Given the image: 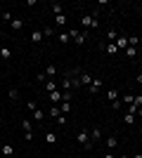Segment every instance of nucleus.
<instances>
[{"instance_id": "obj_1", "label": "nucleus", "mask_w": 142, "mask_h": 158, "mask_svg": "<svg viewBox=\"0 0 142 158\" xmlns=\"http://www.w3.org/2000/svg\"><path fill=\"white\" fill-rule=\"evenodd\" d=\"M76 142L85 149V151H90L93 149V142H90V132H88V127H81L78 130V135H76Z\"/></svg>"}, {"instance_id": "obj_2", "label": "nucleus", "mask_w": 142, "mask_h": 158, "mask_svg": "<svg viewBox=\"0 0 142 158\" xmlns=\"http://www.w3.org/2000/svg\"><path fill=\"white\" fill-rule=\"evenodd\" d=\"M47 116H50V118L54 120V123H57V125H64V123H67V116H64V113L59 111V106H50V111H47Z\"/></svg>"}, {"instance_id": "obj_3", "label": "nucleus", "mask_w": 142, "mask_h": 158, "mask_svg": "<svg viewBox=\"0 0 142 158\" xmlns=\"http://www.w3.org/2000/svg\"><path fill=\"white\" fill-rule=\"evenodd\" d=\"M81 26H85V28H97V26H100V21H97V17L83 14V17H81Z\"/></svg>"}, {"instance_id": "obj_4", "label": "nucleus", "mask_w": 142, "mask_h": 158, "mask_svg": "<svg viewBox=\"0 0 142 158\" xmlns=\"http://www.w3.org/2000/svg\"><path fill=\"white\" fill-rule=\"evenodd\" d=\"M102 85H104V80L102 78H93V83H90V94H100V90H102Z\"/></svg>"}, {"instance_id": "obj_5", "label": "nucleus", "mask_w": 142, "mask_h": 158, "mask_svg": "<svg viewBox=\"0 0 142 158\" xmlns=\"http://www.w3.org/2000/svg\"><path fill=\"white\" fill-rule=\"evenodd\" d=\"M43 40H45V35H43V28H36V31L31 33V43H33V45H41Z\"/></svg>"}, {"instance_id": "obj_6", "label": "nucleus", "mask_w": 142, "mask_h": 158, "mask_svg": "<svg viewBox=\"0 0 142 158\" xmlns=\"http://www.w3.org/2000/svg\"><path fill=\"white\" fill-rule=\"evenodd\" d=\"M59 83H54V78H50V80H45V92L50 94V92H54V90H59Z\"/></svg>"}, {"instance_id": "obj_7", "label": "nucleus", "mask_w": 142, "mask_h": 158, "mask_svg": "<svg viewBox=\"0 0 142 158\" xmlns=\"http://www.w3.org/2000/svg\"><path fill=\"white\" fill-rule=\"evenodd\" d=\"M116 47H118V50H126V47H128V38H126V35H118V38H116V43H114Z\"/></svg>"}, {"instance_id": "obj_8", "label": "nucleus", "mask_w": 142, "mask_h": 158, "mask_svg": "<svg viewBox=\"0 0 142 158\" xmlns=\"http://www.w3.org/2000/svg\"><path fill=\"white\" fill-rule=\"evenodd\" d=\"M78 80H81V85H90V83H93L90 73H85V71H81V73H78Z\"/></svg>"}, {"instance_id": "obj_9", "label": "nucleus", "mask_w": 142, "mask_h": 158, "mask_svg": "<svg viewBox=\"0 0 142 158\" xmlns=\"http://www.w3.org/2000/svg\"><path fill=\"white\" fill-rule=\"evenodd\" d=\"M10 57H12V50H10V47H0V59L7 61Z\"/></svg>"}, {"instance_id": "obj_10", "label": "nucleus", "mask_w": 142, "mask_h": 158, "mask_svg": "<svg viewBox=\"0 0 142 158\" xmlns=\"http://www.w3.org/2000/svg\"><path fill=\"white\" fill-rule=\"evenodd\" d=\"M90 142H97V139H102V127H93V132H90Z\"/></svg>"}, {"instance_id": "obj_11", "label": "nucleus", "mask_w": 142, "mask_h": 158, "mask_svg": "<svg viewBox=\"0 0 142 158\" xmlns=\"http://www.w3.org/2000/svg\"><path fill=\"white\" fill-rule=\"evenodd\" d=\"M62 97H64V92H62V90H54V92H50V102H62Z\"/></svg>"}, {"instance_id": "obj_12", "label": "nucleus", "mask_w": 142, "mask_h": 158, "mask_svg": "<svg viewBox=\"0 0 142 158\" xmlns=\"http://www.w3.org/2000/svg\"><path fill=\"white\" fill-rule=\"evenodd\" d=\"M107 97H109V102H111V104H114V102H118V90H116V87H111Z\"/></svg>"}, {"instance_id": "obj_13", "label": "nucleus", "mask_w": 142, "mask_h": 158, "mask_svg": "<svg viewBox=\"0 0 142 158\" xmlns=\"http://www.w3.org/2000/svg\"><path fill=\"white\" fill-rule=\"evenodd\" d=\"M59 111L64 113V116H67V113H71V102H62V104H59Z\"/></svg>"}, {"instance_id": "obj_14", "label": "nucleus", "mask_w": 142, "mask_h": 158, "mask_svg": "<svg viewBox=\"0 0 142 158\" xmlns=\"http://www.w3.org/2000/svg\"><path fill=\"white\" fill-rule=\"evenodd\" d=\"M10 26H12L14 31H21V28H24V21H21V19H12V21H10Z\"/></svg>"}, {"instance_id": "obj_15", "label": "nucleus", "mask_w": 142, "mask_h": 158, "mask_svg": "<svg viewBox=\"0 0 142 158\" xmlns=\"http://www.w3.org/2000/svg\"><path fill=\"white\" fill-rule=\"evenodd\" d=\"M67 21H69V17H67V14H59V17H54V24H57V26H64Z\"/></svg>"}, {"instance_id": "obj_16", "label": "nucleus", "mask_w": 142, "mask_h": 158, "mask_svg": "<svg viewBox=\"0 0 142 158\" xmlns=\"http://www.w3.org/2000/svg\"><path fill=\"white\" fill-rule=\"evenodd\" d=\"M126 57H128V59H135L137 57V47H126Z\"/></svg>"}, {"instance_id": "obj_17", "label": "nucleus", "mask_w": 142, "mask_h": 158, "mask_svg": "<svg viewBox=\"0 0 142 158\" xmlns=\"http://www.w3.org/2000/svg\"><path fill=\"white\" fill-rule=\"evenodd\" d=\"M45 142L47 144H57V135L54 132H45Z\"/></svg>"}, {"instance_id": "obj_18", "label": "nucleus", "mask_w": 142, "mask_h": 158, "mask_svg": "<svg viewBox=\"0 0 142 158\" xmlns=\"http://www.w3.org/2000/svg\"><path fill=\"white\" fill-rule=\"evenodd\" d=\"M52 12H54V17H59V14H64V7L59 2H52Z\"/></svg>"}, {"instance_id": "obj_19", "label": "nucleus", "mask_w": 142, "mask_h": 158, "mask_svg": "<svg viewBox=\"0 0 142 158\" xmlns=\"http://www.w3.org/2000/svg\"><path fill=\"white\" fill-rule=\"evenodd\" d=\"M45 76H50V78H54V76H57V66H54V64H50V66H47V69H45Z\"/></svg>"}, {"instance_id": "obj_20", "label": "nucleus", "mask_w": 142, "mask_h": 158, "mask_svg": "<svg viewBox=\"0 0 142 158\" xmlns=\"http://www.w3.org/2000/svg\"><path fill=\"white\" fill-rule=\"evenodd\" d=\"M104 142H107L109 151H111V149H116V146H118V139H116V137H109V139H104Z\"/></svg>"}, {"instance_id": "obj_21", "label": "nucleus", "mask_w": 142, "mask_h": 158, "mask_svg": "<svg viewBox=\"0 0 142 158\" xmlns=\"http://www.w3.org/2000/svg\"><path fill=\"white\" fill-rule=\"evenodd\" d=\"M140 45V38H137V35H130L128 38V47H137Z\"/></svg>"}, {"instance_id": "obj_22", "label": "nucleus", "mask_w": 142, "mask_h": 158, "mask_svg": "<svg viewBox=\"0 0 142 158\" xmlns=\"http://www.w3.org/2000/svg\"><path fill=\"white\" fill-rule=\"evenodd\" d=\"M74 43H76V45H83V43H85V31H81V33H78Z\"/></svg>"}, {"instance_id": "obj_23", "label": "nucleus", "mask_w": 142, "mask_h": 158, "mask_svg": "<svg viewBox=\"0 0 142 158\" xmlns=\"http://www.w3.org/2000/svg\"><path fill=\"white\" fill-rule=\"evenodd\" d=\"M57 40H59V43H64V45H67V43H71L69 33H59V35H57Z\"/></svg>"}, {"instance_id": "obj_24", "label": "nucleus", "mask_w": 142, "mask_h": 158, "mask_svg": "<svg viewBox=\"0 0 142 158\" xmlns=\"http://www.w3.org/2000/svg\"><path fill=\"white\" fill-rule=\"evenodd\" d=\"M12 153H14L12 146H10V144H2V156H12Z\"/></svg>"}, {"instance_id": "obj_25", "label": "nucleus", "mask_w": 142, "mask_h": 158, "mask_svg": "<svg viewBox=\"0 0 142 158\" xmlns=\"http://www.w3.org/2000/svg\"><path fill=\"white\" fill-rule=\"evenodd\" d=\"M104 50H107V54H116V52H118V47H116L114 43H109V45L104 47Z\"/></svg>"}, {"instance_id": "obj_26", "label": "nucleus", "mask_w": 142, "mask_h": 158, "mask_svg": "<svg viewBox=\"0 0 142 158\" xmlns=\"http://www.w3.org/2000/svg\"><path fill=\"white\" fill-rule=\"evenodd\" d=\"M33 118L36 120H43V118H45V111H43V109H36V111H33Z\"/></svg>"}, {"instance_id": "obj_27", "label": "nucleus", "mask_w": 142, "mask_h": 158, "mask_svg": "<svg viewBox=\"0 0 142 158\" xmlns=\"http://www.w3.org/2000/svg\"><path fill=\"white\" fill-rule=\"evenodd\" d=\"M43 35H45V38H52V35H54V28H52V26L43 28Z\"/></svg>"}, {"instance_id": "obj_28", "label": "nucleus", "mask_w": 142, "mask_h": 158, "mask_svg": "<svg viewBox=\"0 0 142 158\" xmlns=\"http://www.w3.org/2000/svg\"><path fill=\"white\" fill-rule=\"evenodd\" d=\"M10 99H19V90H17V87H10Z\"/></svg>"}, {"instance_id": "obj_29", "label": "nucleus", "mask_w": 142, "mask_h": 158, "mask_svg": "<svg viewBox=\"0 0 142 158\" xmlns=\"http://www.w3.org/2000/svg\"><path fill=\"white\" fill-rule=\"evenodd\" d=\"M123 120H126L128 125H133V123H135V116H133V113H126V116H123Z\"/></svg>"}, {"instance_id": "obj_30", "label": "nucleus", "mask_w": 142, "mask_h": 158, "mask_svg": "<svg viewBox=\"0 0 142 158\" xmlns=\"http://www.w3.org/2000/svg\"><path fill=\"white\" fill-rule=\"evenodd\" d=\"M107 38H109V43H116V38H118V33L109 28V35H107Z\"/></svg>"}, {"instance_id": "obj_31", "label": "nucleus", "mask_w": 142, "mask_h": 158, "mask_svg": "<svg viewBox=\"0 0 142 158\" xmlns=\"http://www.w3.org/2000/svg\"><path fill=\"white\" fill-rule=\"evenodd\" d=\"M21 127H24V132H33L31 130V120H21Z\"/></svg>"}, {"instance_id": "obj_32", "label": "nucleus", "mask_w": 142, "mask_h": 158, "mask_svg": "<svg viewBox=\"0 0 142 158\" xmlns=\"http://www.w3.org/2000/svg\"><path fill=\"white\" fill-rule=\"evenodd\" d=\"M133 104H135V106H140V109H142V94H135V99H133Z\"/></svg>"}, {"instance_id": "obj_33", "label": "nucleus", "mask_w": 142, "mask_h": 158, "mask_svg": "<svg viewBox=\"0 0 142 158\" xmlns=\"http://www.w3.org/2000/svg\"><path fill=\"white\" fill-rule=\"evenodd\" d=\"M78 33H81L78 28H71V31H69V38H71V40H76V35H78Z\"/></svg>"}, {"instance_id": "obj_34", "label": "nucleus", "mask_w": 142, "mask_h": 158, "mask_svg": "<svg viewBox=\"0 0 142 158\" xmlns=\"http://www.w3.org/2000/svg\"><path fill=\"white\" fill-rule=\"evenodd\" d=\"M0 17H2V19H5V21H12V14L7 12V10H5V12H2V14H0Z\"/></svg>"}, {"instance_id": "obj_35", "label": "nucleus", "mask_w": 142, "mask_h": 158, "mask_svg": "<svg viewBox=\"0 0 142 158\" xmlns=\"http://www.w3.org/2000/svg\"><path fill=\"white\" fill-rule=\"evenodd\" d=\"M36 80H38V83H45L47 76H45V73H38V76H36Z\"/></svg>"}, {"instance_id": "obj_36", "label": "nucleus", "mask_w": 142, "mask_h": 158, "mask_svg": "<svg viewBox=\"0 0 142 158\" xmlns=\"http://www.w3.org/2000/svg\"><path fill=\"white\" fill-rule=\"evenodd\" d=\"M133 99H135V94H126V97H123V102H128V104H133Z\"/></svg>"}, {"instance_id": "obj_37", "label": "nucleus", "mask_w": 142, "mask_h": 158, "mask_svg": "<svg viewBox=\"0 0 142 158\" xmlns=\"http://www.w3.org/2000/svg\"><path fill=\"white\" fill-rule=\"evenodd\" d=\"M135 80H137V85H142V73H137V76H135Z\"/></svg>"}, {"instance_id": "obj_38", "label": "nucleus", "mask_w": 142, "mask_h": 158, "mask_svg": "<svg viewBox=\"0 0 142 158\" xmlns=\"http://www.w3.org/2000/svg\"><path fill=\"white\" fill-rule=\"evenodd\" d=\"M104 158H116V156H114L111 151H107V156H104Z\"/></svg>"}, {"instance_id": "obj_39", "label": "nucleus", "mask_w": 142, "mask_h": 158, "mask_svg": "<svg viewBox=\"0 0 142 158\" xmlns=\"http://www.w3.org/2000/svg\"><path fill=\"white\" fill-rule=\"evenodd\" d=\"M133 158H142V153H135V156H133Z\"/></svg>"}, {"instance_id": "obj_40", "label": "nucleus", "mask_w": 142, "mask_h": 158, "mask_svg": "<svg viewBox=\"0 0 142 158\" xmlns=\"http://www.w3.org/2000/svg\"><path fill=\"white\" fill-rule=\"evenodd\" d=\"M0 151H2V139H0Z\"/></svg>"}]
</instances>
